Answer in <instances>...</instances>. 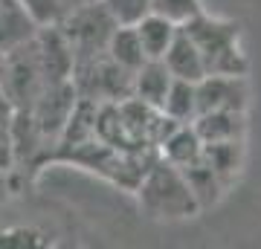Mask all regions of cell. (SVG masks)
Returning <instances> with one entry per match:
<instances>
[{
  "label": "cell",
  "mask_w": 261,
  "mask_h": 249,
  "mask_svg": "<svg viewBox=\"0 0 261 249\" xmlns=\"http://www.w3.org/2000/svg\"><path fill=\"white\" fill-rule=\"evenodd\" d=\"M137 191H140V209L154 220H180L197 214L200 209L183 171L163 157L148 165V171L137 183Z\"/></svg>",
  "instance_id": "cell-1"
},
{
  "label": "cell",
  "mask_w": 261,
  "mask_h": 249,
  "mask_svg": "<svg viewBox=\"0 0 261 249\" xmlns=\"http://www.w3.org/2000/svg\"><path fill=\"white\" fill-rule=\"evenodd\" d=\"M180 26L195 41L197 52L203 58L206 75H244L247 73V58H244L241 44H238V35H241L238 23L209 18L203 12H197L195 18H189Z\"/></svg>",
  "instance_id": "cell-2"
},
{
  "label": "cell",
  "mask_w": 261,
  "mask_h": 249,
  "mask_svg": "<svg viewBox=\"0 0 261 249\" xmlns=\"http://www.w3.org/2000/svg\"><path fill=\"white\" fill-rule=\"evenodd\" d=\"M113 26H116V18L108 12L105 3L75 9L58 20V29H61L67 46H70V52H73V64L84 61V58L102 56Z\"/></svg>",
  "instance_id": "cell-3"
},
{
  "label": "cell",
  "mask_w": 261,
  "mask_h": 249,
  "mask_svg": "<svg viewBox=\"0 0 261 249\" xmlns=\"http://www.w3.org/2000/svg\"><path fill=\"white\" fill-rule=\"evenodd\" d=\"M195 93H197V113L244 110L247 107L244 75H203L195 84Z\"/></svg>",
  "instance_id": "cell-4"
},
{
  "label": "cell",
  "mask_w": 261,
  "mask_h": 249,
  "mask_svg": "<svg viewBox=\"0 0 261 249\" xmlns=\"http://www.w3.org/2000/svg\"><path fill=\"white\" fill-rule=\"evenodd\" d=\"M163 64L168 67L171 78H183V81H200L206 75V67H203V58L197 52L195 41L183 32V26L177 29V35L171 41V46L166 49L163 56Z\"/></svg>",
  "instance_id": "cell-5"
},
{
  "label": "cell",
  "mask_w": 261,
  "mask_h": 249,
  "mask_svg": "<svg viewBox=\"0 0 261 249\" xmlns=\"http://www.w3.org/2000/svg\"><path fill=\"white\" fill-rule=\"evenodd\" d=\"M168 84H171V73H168V67L163 64V58H148L145 64H140L134 70L130 96L140 99V102H145V104H151V107H160L163 99H166Z\"/></svg>",
  "instance_id": "cell-6"
},
{
  "label": "cell",
  "mask_w": 261,
  "mask_h": 249,
  "mask_svg": "<svg viewBox=\"0 0 261 249\" xmlns=\"http://www.w3.org/2000/svg\"><path fill=\"white\" fill-rule=\"evenodd\" d=\"M38 29L41 26L23 9L20 0H0V49L3 52L27 44L29 38H35Z\"/></svg>",
  "instance_id": "cell-7"
},
{
  "label": "cell",
  "mask_w": 261,
  "mask_h": 249,
  "mask_svg": "<svg viewBox=\"0 0 261 249\" xmlns=\"http://www.w3.org/2000/svg\"><path fill=\"white\" fill-rule=\"evenodd\" d=\"M134 29H137V35H140L145 58H163L166 49L171 46V41H174V35H177L180 23H174L171 18L148 9L142 18L134 20Z\"/></svg>",
  "instance_id": "cell-8"
},
{
  "label": "cell",
  "mask_w": 261,
  "mask_h": 249,
  "mask_svg": "<svg viewBox=\"0 0 261 249\" xmlns=\"http://www.w3.org/2000/svg\"><path fill=\"white\" fill-rule=\"evenodd\" d=\"M157 151L166 162H171V165H177V168H189V165H195V162H200L203 142H200L197 130L189 122V125H174V128L168 130V136L160 142Z\"/></svg>",
  "instance_id": "cell-9"
},
{
  "label": "cell",
  "mask_w": 261,
  "mask_h": 249,
  "mask_svg": "<svg viewBox=\"0 0 261 249\" xmlns=\"http://www.w3.org/2000/svg\"><path fill=\"white\" fill-rule=\"evenodd\" d=\"M192 128L203 145L209 142H232L244 136V110H209L197 113Z\"/></svg>",
  "instance_id": "cell-10"
},
{
  "label": "cell",
  "mask_w": 261,
  "mask_h": 249,
  "mask_svg": "<svg viewBox=\"0 0 261 249\" xmlns=\"http://www.w3.org/2000/svg\"><path fill=\"white\" fill-rule=\"evenodd\" d=\"M105 52L111 58L113 64L125 67V70H137L140 64H145L148 58L142 52V44H140V35H137V29L134 23H116L108 38V46H105Z\"/></svg>",
  "instance_id": "cell-11"
},
{
  "label": "cell",
  "mask_w": 261,
  "mask_h": 249,
  "mask_svg": "<svg viewBox=\"0 0 261 249\" xmlns=\"http://www.w3.org/2000/svg\"><path fill=\"white\" fill-rule=\"evenodd\" d=\"M160 110L166 113L171 122L177 125H189L197 116V93L195 81H183V78H171L166 90V99L160 104Z\"/></svg>",
  "instance_id": "cell-12"
},
{
  "label": "cell",
  "mask_w": 261,
  "mask_h": 249,
  "mask_svg": "<svg viewBox=\"0 0 261 249\" xmlns=\"http://www.w3.org/2000/svg\"><path fill=\"white\" fill-rule=\"evenodd\" d=\"M200 159L221 180H229L238 171V165H241V139H232V142H209V145H203V157Z\"/></svg>",
  "instance_id": "cell-13"
},
{
  "label": "cell",
  "mask_w": 261,
  "mask_h": 249,
  "mask_svg": "<svg viewBox=\"0 0 261 249\" xmlns=\"http://www.w3.org/2000/svg\"><path fill=\"white\" fill-rule=\"evenodd\" d=\"M148 9L171 18L174 23H186L189 18H195L197 12H203L200 9V0H151Z\"/></svg>",
  "instance_id": "cell-14"
},
{
  "label": "cell",
  "mask_w": 261,
  "mask_h": 249,
  "mask_svg": "<svg viewBox=\"0 0 261 249\" xmlns=\"http://www.w3.org/2000/svg\"><path fill=\"white\" fill-rule=\"evenodd\" d=\"M102 3L116 18V23H134L137 18H142L148 12L151 0H102Z\"/></svg>",
  "instance_id": "cell-15"
},
{
  "label": "cell",
  "mask_w": 261,
  "mask_h": 249,
  "mask_svg": "<svg viewBox=\"0 0 261 249\" xmlns=\"http://www.w3.org/2000/svg\"><path fill=\"white\" fill-rule=\"evenodd\" d=\"M20 3L38 26H53L61 20V3L58 0H20Z\"/></svg>",
  "instance_id": "cell-16"
},
{
  "label": "cell",
  "mask_w": 261,
  "mask_h": 249,
  "mask_svg": "<svg viewBox=\"0 0 261 249\" xmlns=\"http://www.w3.org/2000/svg\"><path fill=\"white\" fill-rule=\"evenodd\" d=\"M15 165V148H12L9 125H0V171H9Z\"/></svg>",
  "instance_id": "cell-17"
},
{
  "label": "cell",
  "mask_w": 261,
  "mask_h": 249,
  "mask_svg": "<svg viewBox=\"0 0 261 249\" xmlns=\"http://www.w3.org/2000/svg\"><path fill=\"white\" fill-rule=\"evenodd\" d=\"M58 3H61V18H64L70 12L84 9V6H93V3H102V0H58Z\"/></svg>",
  "instance_id": "cell-18"
},
{
  "label": "cell",
  "mask_w": 261,
  "mask_h": 249,
  "mask_svg": "<svg viewBox=\"0 0 261 249\" xmlns=\"http://www.w3.org/2000/svg\"><path fill=\"white\" fill-rule=\"evenodd\" d=\"M3 73H6V52L0 49V81H3Z\"/></svg>",
  "instance_id": "cell-19"
}]
</instances>
